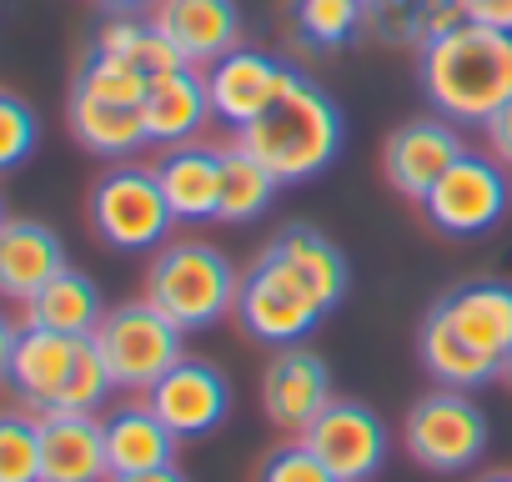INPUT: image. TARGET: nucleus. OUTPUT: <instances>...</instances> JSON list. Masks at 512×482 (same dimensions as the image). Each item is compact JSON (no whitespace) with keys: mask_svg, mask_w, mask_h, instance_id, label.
<instances>
[{"mask_svg":"<svg viewBox=\"0 0 512 482\" xmlns=\"http://www.w3.org/2000/svg\"><path fill=\"white\" fill-rule=\"evenodd\" d=\"M417 86L452 126H487L512 101V31L457 16L417 51Z\"/></svg>","mask_w":512,"mask_h":482,"instance_id":"obj_1","label":"nucleus"},{"mask_svg":"<svg viewBox=\"0 0 512 482\" xmlns=\"http://www.w3.org/2000/svg\"><path fill=\"white\" fill-rule=\"evenodd\" d=\"M342 141H347L342 106H337L307 71H297L292 86H287L262 116L236 131V146L251 151L282 186L322 176V171L342 156Z\"/></svg>","mask_w":512,"mask_h":482,"instance_id":"obj_2","label":"nucleus"},{"mask_svg":"<svg viewBox=\"0 0 512 482\" xmlns=\"http://www.w3.org/2000/svg\"><path fill=\"white\" fill-rule=\"evenodd\" d=\"M241 272L211 241H166L146 272V302H156L181 332H211L236 317Z\"/></svg>","mask_w":512,"mask_h":482,"instance_id":"obj_3","label":"nucleus"},{"mask_svg":"<svg viewBox=\"0 0 512 482\" xmlns=\"http://www.w3.org/2000/svg\"><path fill=\"white\" fill-rule=\"evenodd\" d=\"M322 317H327L322 297L267 241L262 257L241 272V292H236V322L246 327V337L267 342V347H297L317 332Z\"/></svg>","mask_w":512,"mask_h":482,"instance_id":"obj_4","label":"nucleus"},{"mask_svg":"<svg viewBox=\"0 0 512 482\" xmlns=\"http://www.w3.org/2000/svg\"><path fill=\"white\" fill-rule=\"evenodd\" d=\"M91 337L111 367L116 392H151L186 357V332L146 297L111 307Z\"/></svg>","mask_w":512,"mask_h":482,"instance_id":"obj_5","label":"nucleus"},{"mask_svg":"<svg viewBox=\"0 0 512 482\" xmlns=\"http://www.w3.org/2000/svg\"><path fill=\"white\" fill-rule=\"evenodd\" d=\"M86 211H91V231L111 252H161L176 226L156 171L131 161H116L111 171L96 176Z\"/></svg>","mask_w":512,"mask_h":482,"instance_id":"obj_6","label":"nucleus"},{"mask_svg":"<svg viewBox=\"0 0 512 482\" xmlns=\"http://www.w3.org/2000/svg\"><path fill=\"white\" fill-rule=\"evenodd\" d=\"M402 447L427 472H442V477L472 472L487 452V417L472 402V392L437 387L412 402V412L402 422Z\"/></svg>","mask_w":512,"mask_h":482,"instance_id":"obj_7","label":"nucleus"},{"mask_svg":"<svg viewBox=\"0 0 512 482\" xmlns=\"http://www.w3.org/2000/svg\"><path fill=\"white\" fill-rule=\"evenodd\" d=\"M512 201V181L502 171V161L487 151H462L442 181L422 196V216L442 231V236H482L502 221Z\"/></svg>","mask_w":512,"mask_h":482,"instance_id":"obj_8","label":"nucleus"},{"mask_svg":"<svg viewBox=\"0 0 512 482\" xmlns=\"http://www.w3.org/2000/svg\"><path fill=\"white\" fill-rule=\"evenodd\" d=\"M302 442L332 467L337 482H372L387 467V447H392L387 422L352 397H332L322 417L302 432Z\"/></svg>","mask_w":512,"mask_h":482,"instance_id":"obj_9","label":"nucleus"},{"mask_svg":"<svg viewBox=\"0 0 512 482\" xmlns=\"http://www.w3.org/2000/svg\"><path fill=\"white\" fill-rule=\"evenodd\" d=\"M297 66L282 61V56H267V51H226L206 66V96H211V116L226 121V126H251L262 116L287 86H292Z\"/></svg>","mask_w":512,"mask_h":482,"instance_id":"obj_10","label":"nucleus"},{"mask_svg":"<svg viewBox=\"0 0 512 482\" xmlns=\"http://www.w3.org/2000/svg\"><path fill=\"white\" fill-rule=\"evenodd\" d=\"M462 151H467L462 146V131L432 111V116H417V121H407V126H397L387 136V146H382V176H387V186L397 196H407V201L422 206V196L442 181V171Z\"/></svg>","mask_w":512,"mask_h":482,"instance_id":"obj_11","label":"nucleus"},{"mask_svg":"<svg viewBox=\"0 0 512 482\" xmlns=\"http://www.w3.org/2000/svg\"><path fill=\"white\" fill-rule=\"evenodd\" d=\"M146 402H151V412L186 442V437H206V432H216V427L226 422V412H231V382H226L211 362L181 357V362L146 392Z\"/></svg>","mask_w":512,"mask_h":482,"instance_id":"obj_12","label":"nucleus"},{"mask_svg":"<svg viewBox=\"0 0 512 482\" xmlns=\"http://www.w3.org/2000/svg\"><path fill=\"white\" fill-rule=\"evenodd\" d=\"M327 402H332L327 362L312 347H302V342L297 347H277V357L262 372V412H267V422L302 437L322 417Z\"/></svg>","mask_w":512,"mask_h":482,"instance_id":"obj_13","label":"nucleus"},{"mask_svg":"<svg viewBox=\"0 0 512 482\" xmlns=\"http://www.w3.org/2000/svg\"><path fill=\"white\" fill-rule=\"evenodd\" d=\"M151 21L181 51L186 66H211L216 56L236 51V41H241L236 0H156Z\"/></svg>","mask_w":512,"mask_h":482,"instance_id":"obj_14","label":"nucleus"},{"mask_svg":"<svg viewBox=\"0 0 512 482\" xmlns=\"http://www.w3.org/2000/svg\"><path fill=\"white\" fill-rule=\"evenodd\" d=\"M41 417V482H106V427L96 412H36Z\"/></svg>","mask_w":512,"mask_h":482,"instance_id":"obj_15","label":"nucleus"},{"mask_svg":"<svg viewBox=\"0 0 512 482\" xmlns=\"http://www.w3.org/2000/svg\"><path fill=\"white\" fill-rule=\"evenodd\" d=\"M66 262V241L31 216H6L0 226V302H31Z\"/></svg>","mask_w":512,"mask_h":482,"instance_id":"obj_16","label":"nucleus"},{"mask_svg":"<svg viewBox=\"0 0 512 482\" xmlns=\"http://www.w3.org/2000/svg\"><path fill=\"white\" fill-rule=\"evenodd\" d=\"M76 347H81V337L46 332V327H21L16 352H11V372H6V382L21 397V407L56 412L61 387H66V377L76 367Z\"/></svg>","mask_w":512,"mask_h":482,"instance_id":"obj_17","label":"nucleus"},{"mask_svg":"<svg viewBox=\"0 0 512 482\" xmlns=\"http://www.w3.org/2000/svg\"><path fill=\"white\" fill-rule=\"evenodd\" d=\"M161 181V196L171 206L176 221L196 226V221H216V196H221V146L206 141H181L166 146L161 161L151 166Z\"/></svg>","mask_w":512,"mask_h":482,"instance_id":"obj_18","label":"nucleus"},{"mask_svg":"<svg viewBox=\"0 0 512 482\" xmlns=\"http://www.w3.org/2000/svg\"><path fill=\"white\" fill-rule=\"evenodd\" d=\"M432 312H442L467 342H477L482 352H492L497 362H507L512 352V282H462L452 292H442L432 302Z\"/></svg>","mask_w":512,"mask_h":482,"instance_id":"obj_19","label":"nucleus"},{"mask_svg":"<svg viewBox=\"0 0 512 482\" xmlns=\"http://www.w3.org/2000/svg\"><path fill=\"white\" fill-rule=\"evenodd\" d=\"M141 116H146V136H151V146H181V141H196V131L211 121L206 71L181 66V71H171V76H156V81L146 86Z\"/></svg>","mask_w":512,"mask_h":482,"instance_id":"obj_20","label":"nucleus"},{"mask_svg":"<svg viewBox=\"0 0 512 482\" xmlns=\"http://www.w3.org/2000/svg\"><path fill=\"white\" fill-rule=\"evenodd\" d=\"M417 362H422V372L437 387H457V392H477V387H487V382L502 377V362L492 352H482L477 342H467L442 312H427L422 317Z\"/></svg>","mask_w":512,"mask_h":482,"instance_id":"obj_21","label":"nucleus"},{"mask_svg":"<svg viewBox=\"0 0 512 482\" xmlns=\"http://www.w3.org/2000/svg\"><path fill=\"white\" fill-rule=\"evenodd\" d=\"M66 121H71V136H76L91 156H101V161H131L141 146H151L141 106H116V101L71 91Z\"/></svg>","mask_w":512,"mask_h":482,"instance_id":"obj_22","label":"nucleus"},{"mask_svg":"<svg viewBox=\"0 0 512 482\" xmlns=\"http://www.w3.org/2000/svg\"><path fill=\"white\" fill-rule=\"evenodd\" d=\"M101 427H106L111 477H121V472H151V467L176 462V442H181V437L151 412V402L116 407L111 417H101Z\"/></svg>","mask_w":512,"mask_h":482,"instance_id":"obj_23","label":"nucleus"},{"mask_svg":"<svg viewBox=\"0 0 512 482\" xmlns=\"http://www.w3.org/2000/svg\"><path fill=\"white\" fill-rule=\"evenodd\" d=\"M106 317V302H101V287L76 272V267H61L31 302H26V327H46V332H66V337H91Z\"/></svg>","mask_w":512,"mask_h":482,"instance_id":"obj_24","label":"nucleus"},{"mask_svg":"<svg viewBox=\"0 0 512 482\" xmlns=\"http://www.w3.org/2000/svg\"><path fill=\"white\" fill-rule=\"evenodd\" d=\"M272 247L302 272V282L322 297L327 312L342 307V297H347V287H352V272H347V257L332 247V241H327L317 226L292 221V226H282V231L272 236Z\"/></svg>","mask_w":512,"mask_h":482,"instance_id":"obj_25","label":"nucleus"},{"mask_svg":"<svg viewBox=\"0 0 512 482\" xmlns=\"http://www.w3.org/2000/svg\"><path fill=\"white\" fill-rule=\"evenodd\" d=\"M277 191H282V181L251 151H241L236 141L221 146V196H216V221L221 226H246L256 216H267Z\"/></svg>","mask_w":512,"mask_h":482,"instance_id":"obj_26","label":"nucleus"},{"mask_svg":"<svg viewBox=\"0 0 512 482\" xmlns=\"http://www.w3.org/2000/svg\"><path fill=\"white\" fill-rule=\"evenodd\" d=\"M457 16L462 11L452 6V0H367V31L382 46H412V51H422Z\"/></svg>","mask_w":512,"mask_h":482,"instance_id":"obj_27","label":"nucleus"},{"mask_svg":"<svg viewBox=\"0 0 512 482\" xmlns=\"http://www.w3.org/2000/svg\"><path fill=\"white\" fill-rule=\"evenodd\" d=\"M287 21L302 51H342L367 31V6L362 0H292Z\"/></svg>","mask_w":512,"mask_h":482,"instance_id":"obj_28","label":"nucleus"},{"mask_svg":"<svg viewBox=\"0 0 512 482\" xmlns=\"http://www.w3.org/2000/svg\"><path fill=\"white\" fill-rule=\"evenodd\" d=\"M146 76L126 61V56H111V51H91L76 71V86L71 91H86V96H101V101H116V106H141L146 101Z\"/></svg>","mask_w":512,"mask_h":482,"instance_id":"obj_29","label":"nucleus"},{"mask_svg":"<svg viewBox=\"0 0 512 482\" xmlns=\"http://www.w3.org/2000/svg\"><path fill=\"white\" fill-rule=\"evenodd\" d=\"M0 482H41V417L0 412Z\"/></svg>","mask_w":512,"mask_h":482,"instance_id":"obj_30","label":"nucleus"},{"mask_svg":"<svg viewBox=\"0 0 512 482\" xmlns=\"http://www.w3.org/2000/svg\"><path fill=\"white\" fill-rule=\"evenodd\" d=\"M36 146H41V116L31 111V101L0 91V171L26 166Z\"/></svg>","mask_w":512,"mask_h":482,"instance_id":"obj_31","label":"nucleus"},{"mask_svg":"<svg viewBox=\"0 0 512 482\" xmlns=\"http://www.w3.org/2000/svg\"><path fill=\"white\" fill-rule=\"evenodd\" d=\"M256 482H337V477H332V467L297 437V442H287V447H277V452L262 457V467H256Z\"/></svg>","mask_w":512,"mask_h":482,"instance_id":"obj_32","label":"nucleus"},{"mask_svg":"<svg viewBox=\"0 0 512 482\" xmlns=\"http://www.w3.org/2000/svg\"><path fill=\"white\" fill-rule=\"evenodd\" d=\"M126 61H131V66H136L146 81H156V76H171V71H181V66H186V61H181V51H176V46H171V41L156 31V21H151V16H146V31H141V41L126 51Z\"/></svg>","mask_w":512,"mask_h":482,"instance_id":"obj_33","label":"nucleus"},{"mask_svg":"<svg viewBox=\"0 0 512 482\" xmlns=\"http://www.w3.org/2000/svg\"><path fill=\"white\" fill-rule=\"evenodd\" d=\"M452 6H457L467 21H482V26L512 31V0H452Z\"/></svg>","mask_w":512,"mask_h":482,"instance_id":"obj_34","label":"nucleus"},{"mask_svg":"<svg viewBox=\"0 0 512 482\" xmlns=\"http://www.w3.org/2000/svg\"><path fill=\"white\" fill-rule=\"evenodd\" d=\"M482 136H487V151H492L502 166H512V101L492 111V121L482 126Z\"/></svg>","mask_w":512,"mask_h":482,"instance_id":"obj_35","label":"nucleus"},{"mask_svg":"<svg viewBox=\"0 0 512 482\" xmlns=\"http://www.w3.org/2000/svg\"><path fill=\"white\" fill-rule=\"evenodd\" d=\"M106 482H191L176 462H166V467H151V472H121V477H106Z\"/></svg>","mask_w":512,"mask_h":482,"instance_id":"obj_36","label":"nucleus"},{"mask_svg":"<svg viewBox=\"0 0 512 482\" xmlns=\"http://www.w3.org/2000/svg\"><path fill=\"white\" fill-rule=\"evenodd\" d=\"M16 337H21V327L0 312V382H6V372H11V352H16Z\"/></svg>","mask_w":512,"mask_h":482,"instance_id":"obj_37","label":"nucleus"},{"mask_svg":"<svg viewBox=\"0 0 512 482\" xmlns=\"http://www.w3.org/2000/svg\"><path fill=\"white\" fill-rule=\"evenodd\" d=\"M106 11H146V6H156V0H101Z\"/></svg>","mask_w":512,"mask_h":482,"instance_id":"obj_38","label":"nucleus"},{"mask_svg":"<svg viewBox=\"0 0 512 482\" xmlns=\"http://www.w3.org/2000/svg\"><path fill=\"white\" fill-rule=\"evenodd\" d=\"M477 482H512V472H487V477H477Z\"/></svg>","mask_w":512,"mask_h":482,"instance_id":"obj_39","label":"nucleus"},{"mask_svg":"<svg viewBox=\"0 0 512 482\" xmlns=\"http://www.w3.org/2000/svg\"><path fill=\"white\" fill-rule=\"evenodd\" d=\"M502 377H507V387H512V352H507V362H502Z\"/></svg>","mask_w":512,"mask_h":482,"instance_id":"obj_40","label":"nucleus"},{"mask_svg":"<svg viewBox=\"0 0 512 482\" xmlns=\"http://www.w3.org/2000/svg\"><path fill=\"white\" fill-rule=\"evenodd\" d=\"M0 226H6V201H0Z\"/></svg>","mask_w":512,"mask_h":482,"instance_id":"obj_41","label":"nucleus"},{"mask_svg":"<svg viewBox=\"0 0 512 482\" xmlns=\"http://www.w3.org/2000/svg\"><path fill=\"white\" fill-rule=\"evenodd\" d=\"M362 6H367V0H362Z\"/></svg>","mask_w":512,"mask_h":482,"instance_id":"obj_42","label":"nucleus"}]
</instances>
